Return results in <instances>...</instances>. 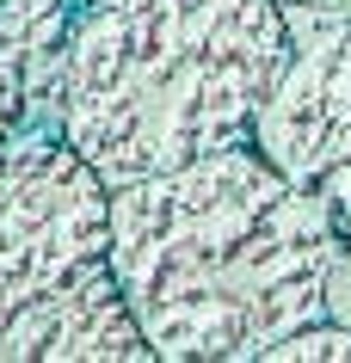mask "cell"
<instances>
[{
  "instance_id": "8",
  "label": "cell",
  "mask_w": 351,
  "mask_h": 363,
  "mask_svg": "<svg viewBox=\"0 0 351 363\" xmlns=\"http://www.w3.org/2000/svg\"><path fill=\"white\" fill-rule=\"evenodd\" d=\"M284 6L296 13V6H339V0H284Z\"/></svg>"
},
{
  "instance_id": "7",
  "label": "cell",
  "mask_w": 351,
  "mask_h": 363,
  "mask_svg": "<svg viewBox=\"0 0 351 363\" xmlns=\"http://www.w3.org/2000/svg\"><path fill=\"white\" fill-rule=\"evenodd\" d=\"M272 363H296V357H308V363H321V357H333V363H351V320H308V326H296V333H284V339L265 351Z\"/></svg>"
},
{
  "instance_id": "2",
  "label": "cell",
  "mask_w": 351,
  "mask_h": 363,
  "mask_svg": "<svg viewBox=\"0 0 351 363\" xmlns=\"http://www.w3.org/2000/svg\"><path fill=\"white\" fill-rule=\"evenodd\" d=\"M290 43L284 0H87L68 31L62 135L105 185L253 142Z\"/></svg>"
},
{
  "instance_id": "9",
  "label": "cell",
  "mask_w": 351,
  "mask_h": 363,
  "mask_svg": "<svg viewBox=\"0 0 351 363\" xmlns=\"http://www.w3.org/2000/svg\"><path fill=\"white\" fill-rule=\"evenodd\" d=\"M74 6H87V0H74Z\"/></svg>"
},
{
  "instance_id": "5",
  "label": "cell",
  "mask_w": 351,
  "mask_h": 363,
  "mask_svg": "<svg viewBox=\"0 0 351 363\" xmlns=\"http://www.w3.org/2000/svg\"><path fill=\"white\" fill-rule=\"evenodd\" d=\"M155 357L111 277V259L43 296L0 333V363H142Z\"/></svg>"
},
{
  "instance_id": "3",
  "label": "cell",
  "mask_w": 351,
  "mask_h": 363,
  "mask_svg": "<svg viewBox=\"0 0 351 363\" xmlns=\"http://www.w3.org/2000/svg\"><path fill=\"white\" fill-rule=\"evenodd\" d=\"M105 259L111 185L62 130H19L0 148V333Z\"/></svg>"
},
{
  "instance_id": "4",
  "label": "cell",
  "mask_w": 351,
  "mask_h": 363,
  "mask_svg": "<svg viewBox=\"0 0 351 363\" xmlns=\"http://www.w3.org/2000/svg\"><path fill=\"white\" fill-rule=\"evenodd\" d=\"M296 13H308V25L290 19L296 43L253 123V142L351 240V0Z\"/></svg>"
},
{
  "instance_id": "6",
  "label": "cell",
  "mask_w": 351,
  "mask_h": 363,
  "mask_svg": "<svg viewBox=\"0 0 351 363\" xmlns=\"http://www.w3.org/2000/svg\"><path fill=\"white\" fill-rule=\"evenodd\" d=\"M74 0H0V148L19 130H62Z\"/></svg>"
},
{
  "instance_id": "1",
  "label": "cell",
  "mask_w": 351,
  "mask_h": 363,
  "mask_svg": "<svg viewBox=\"0 0 351 363\" xmlns=\"http://www.w3.org/2000/svg\"><path fill=\"white\" fill-rule=\"evenodd\" d=\"M339 259L345 234L259 142L111 185V277L167 363L265 357L327 320Z\"/></svg>"
}]
</instances>
